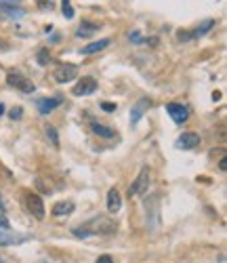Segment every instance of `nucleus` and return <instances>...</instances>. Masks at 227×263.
I'll return each mask as SVG.
<instances>
[{"instance_id":"nucleus-1","label":"nucleus","mask_w":227,"mask_h":263,"mask_svg":"<svg viewBox=\"0 0 227 263\" xmlns=\"http://www.w3.org/2000/svg\"><path fill=\"white\" fill-rule=\"evenodd\" d=\"M150 181H152V173L150 169H141V173L137 175V179L132 181V186L129 188V196H141L150 189Z\"/></svg>"},{"instance_id":"nucleus-2","label":"nucleus","mask_w":227,"mask_h":263,"mask_svg":"<svg viewBox=\"0 0 227 263\" xmlns=\"http://www.w3.org/2000/svg\"><path fill=\"white\" fill-rule=\"evenodd\" d=\"M95 91H97V80L87 76V78H80V82L74 84L72 95H76V97H87V95H93Z\"/></svg>"},{"instance_id":"nucleus-3","label":"nucleus","mask_w":227,"mask_h":263,"mask_svg":"<svg viewBox=\"0 0 227 263\" xmlns=\"http://www.w3.org/2000/svg\"><path fill=\"white\" fill-rule=\"evenodd\" d=\"M76 76H78V68L72 66V63H64V66H59L57 70L53 72V78H55V80H57L59 84L74 80Z\"/></svg>"},{"instance_id":"nucleus-4","label":"nucleus","mask_w":227,"mask_h":263,"mask_svg":"<svg viewBox=\"0 0 227 263\" xmlns=\"http://www.w3.org/2000/svg\"><path fill=\"white\" fill-rule=\"evenodd\" d=\"M6 82H9L11 86H15V89H19V91H23V93H34L36 91V86H34V82H30L26 76H21V74H17V72H11L9 76H6Z\"/></svg>"},{"instance_id":"nucleus-5","label":"nucleus","mask_w":227,"mask_h":263,"mask_svg":"<svg viewBox=\"0 0 227 263\" xmlns=\"http://www.w3.org/2000/svg\"><path fill=\"white\" fill-rule=\"evenodd\" d=\"M26 204H28V211L34 215L36 219H44V204H42V198L38 194H26Z\"/></svg>"},{"instance_id":"nucleus-6","label":"nucleus","mask_w":227,"mask_h":263,"mask_svg":"<svg viewBox=\"0 0 227 263\" xmlns=\"http://www.w3.org/2000/svg\"><path fill=\"white\" fill-rule=\"evenodd\" d=\"M166 112L177 124H183V122H187V118H190V110H187L183 103H168Z\"/></svg>"},{"instance_id":"nucleus-7","label":"nucleus","mask_w":227,"mask_h":263,"mask_svg":"<svg viewBox=\"0 0 227 263\" xmlns=\"http://www.w3.org/2000/svg\"><path fill=\"white\" fill-rule=\"evenodd\" d=\"M150 106H152V99L150 97H141L135 106H132V110H130V122L132 124H137L141 118H143V114L147 110H150Z\"/></svg>"},{"instance_id":"nucleus-8","label":"nucleus","mask_w":227,"mask_h":263,"mask_svg":"<svg viewBox=\"0 0 227 263\" xmlns=\"http://www.w3.org/2000/svg\"><path fill=\"white\" fill-rule=\"evenodd\" d=\"M89 225H95V234H112L116 229V223L112 219H105V217H95L93 221H89Z\"/></svg>"},{"instance_id":"nucleus-9","label":"nucleus","mask_w":227,"mask_h":263,"mask_svg":"<svg viewBox=\"0 0 227 263\" xmlns=\"http://www.w3.org/2000/svg\"><path fill=\"white\" fill-rule=\"evenodd\" d=\"M195 146H200V135L198 133H183L177 139V148L181 150H194Z\"/></svg>"},{"instance_id":"nucleus-10","label":"nucleus","mask_w":227,"mask_h":263,"mask_svg":"<svg viewBox=\"0 0 227 263\" xmlns=\"http://www.w3.org/2000/svg\"><path fill=\"white\" fill-rule=\"evenodd\" d=\"M120 206H122V196H120L118 189L112 188V189L107 192V211H109V213H118Z\"/></svg>"},{"instance_id":"nucleus-11","label":"nucleus","mask_w":227,"mask_h":263,"mask_svg":"<svg viewBox=\"0 0 227 263\" xmlns=\"http://www.w3.org/2000/svg\"><path fill=\"white\" fill-rule=\"evenodd\" d=\"M61 103H64V99H61V97L38 99V112H40V114H49V112H53L55 108H59Z\"/></svg>"},{"instance_id":"nucleus-12","label":"nucleus","mask_w":227,"mask_h":263,"mask_svg":"<svg viewBox=\"0 0 227 263\" xmlns=\"http://www.w3.org/2000/svg\"><path fill=\"white\" fill-rule=\"evenodd\" d=\"M112 44V40L109 38H101V40H95V42H91V44H87L82 49V55H93V53H99V51H103V49H107V46Z\"/></svg>"},{"instance_id":"nucleus-13","label":"nucleus","mask_w":227,"mask_h":263,"mask_svg":"<svg viewBox=\"0 0 227 263\" xmlns=\"http://www.w3.org/2000/svg\"><path fill=\"white\" fill-rule=\"evenodd\" d=\"M28 236H17V234H0V246H13V244H21L26 242Z\"/></svg>"},{"instance_id":"nucleus-14","label":"nucleus","mask_w":227,"mask_h":263,"mask_svg":"<svg viewBox=\"0 0 227 263\" xmlns=\"http://www.w3.org/2000/svg\"><path fill=\"white\" fill-rule=\"evenodd\" d=\"M72 211H74V202H57L53 206L55 217H64V215H69Z\"/></svg>"},{"instance_id":"nucleus-15","label":"nucleus","mask_w":227,"mask_h":263,"mask_svg":"<svg viewBox=\"0 0 227 263\" xmlns=\"http://www.w3.org/2000/svg\"><path fill=\"white\" fill-rule=\"evenodd\" d=\"M91 129H93V133L95 135H99V137H114V131L109 129V126H105V124H99V122H91Z\"/></svg>"},{"instance_id":"nucleus-16","label":"nucleus","mask_w":227,"mask_h":263,"mask_svg":"<svg viewBox=\"0 0 227 263\" xmlns=\"http://www.w3.org/2000/svg\"><path fill=\"white\" fill-rule=\"evenodd\" d=\"M97 30H99V26H97V23H91V21H82V26L78 28V32H76V34L84 38V36H91V34H95Z\"/></svg>"},{"instance_id":"nucleus-17","label":"nucleus","mask_w":227,"mask_h":263,"mask_svg":"<svg viewBox=\"0 0 227 263\" xmlns=\"http://www.w3.org/2000/svg\"><path fill=\"white\" fill-rule=\"evenodd\" d=\"M213 26H215V19H206L204 23H200V26L192 32V36H194V38L204 36V34H208V32H210V28H213Z\"/></svg>"},{"instance_id":"nucleus-18","label":"nucleus","mask_w":227,"mask_h":263,"mask_svg":"<svg viewBox=\"0 0 227 263\" xmlns=\"http://www.w3.org/2000/svg\"><path fill=\"white\" fill-rule=\"evenodd\" d=\"M0 9L6 11L11 17H21V15H23V9H19V6L15 9V6H11V4H0Z\"/></svg>"},{"instance_id":"nucleus-19","label":"nucleus","mask_w":227,"mask_h":263,"mask_svg":"<svg viewBox=\"0 0 227 263\" xmlns=\"http://www.w3.org/2000/svg\"><path fill=\"white\" fill-rule=\"evenodd\" d=\"M44 129H46V135H49V139H51V143H53V146L55 148H59V137H57V131H55V126H44Z\"/></svg>"},{"instance_id":"nucleus-20","label":"nucleus","mask_w":227,"mask_h":263,"mask_svg":"<svg viewBox=\"0 0 227 263\" xmlns=\"http://www.w3.org/2000/svg\"><path fill=\"white\" fill-rule=\"evenodd\" d=\"M61 9H64V17L65 19H72L74 17V9H72V2H69V0H64Z\"/></svg>"},{"instance_id":"nucleus-21","label":"nucleus","mask_w":227,"mask_h":263,"mask_svg":"<svg viewBox=\"0 0 227 263\" xmlns=\"http://www.w3.org/2000/svg\"><path fill=\"white\" fill-rule=\"evenodd\" d=\"M38 63H40V66H46V63H49V51L46 49L38 51Z\"/></svg>"},{"instance_id":"nucleus-22","label":"nucleus","mask_w":227,"mask_h":263,"mask_svg":"<svg viewBox=\"0 0 227 263\" xmlns=\"http://www.w3.org/2000/svg\"><path fill=\"white\" fill-rule=\"evenodd\" d=\"M177 40L179 42H190V40H194V36H192V32H179Z\"/></svg>"},{"instance_id":"nucleus-23","label":"nucleus","mask_w":227,"mask_h":263,"mask_svg":"<svg viewBox=\"0 0 227 263\" xmlns=\"http://www.w3.org/2000/svg\"><path fill=\"white\" fill-rule=\"evenodd\" d=\"M21 112H23L21 108H13V110H11V118H13V120H19V118H21Z\"/></svg>"},{"instance_id":"nucleus-24","label":"nucleus","mask_w":227,"mask_h":263,"mask_svg":"<svg viewBox=\"0 0 227 263\" xmlns=\"http://www.w3.org/2000/svg\"><path fill=\"white\" fill-rule=\"evenodd\" d=\"M129 38H130L132 42H143V38H141V34H139V32H130V34H129Z\"/></svg>"},{"instance_id":"nucleus-25","label":"nucleus","mask_w":227,"mask_h":263,"mask_svg":"<svg viewBox=\"0 0 227 263\" xmlns=\"http://www.w3.org/2000/svg\"><path fill=\"white\" fill-rule=\"evenodd\" d=\"M101 110H105V112H114V110H116V103L105 101V103H101Z\"/></svg>"},{"instance_id":"nucleus-26","label":"nucleus","mask_w":227,"mask_h":263,"mask_svg":"<svg viewBox=\"0 0 227 263\" xmlns=\"http://www.w3.org/2000/svg\"><path fill=\"white\" fill-rule=\"evenodd\" d=\"M97 263H114V259L109 255H101V257H97Z\"/></svg>"},{"instance_id":"nucleus-27","label":"nucleus","mask_w":227,"mask_h":263,"mask_svg":"<svg viewBox=\"0 0 227 263\" xmlns=\"http://www.w3.org/2000/svg\"><path fill=\"white\" fill-rule=\"evenodd\" d=\"M219 169H221V171H227V158H225V156L221 158V162H219Z\"/></svg>"},{"instance_id":"nucleus-28","label":"nucleus","mask_w":227,"mask_h":263,"mask_svg":"<svg viewBox=\"0 0 227 263\" xmlns=\"http://www.w3.org/2000/svg\"><path fill=\"white\" fill-rule=\"evenodd\" d=\"M0 225H2L4 229H9V221H6L4 217H0Z\"/></svg>"},{"instance_id":"nucleus-29","label":"nucleus","mask_w":227,"mask_h":263,"mask_svg":"<svg viewBox=\"0 0 227 263\" xmlns=\"http://www.w3.org/2000/svg\"><path fill=\"white\" fill-rule=\"evenodd\" d=\"M147 44H150V46H156V44H158V38H150V40H147Z\"/></svg>"},{"instance_id":"nucleus-30","label":"nucleus","mask_w":227,"mask_h":263,"mask_svg":"<svg viewBox=\"0 0 227 263\" xmlns=\"http://www.w3.org/2000/svg\"><path fill=\"white\" fill-rule=\"evenodd\" d=\"M213 99H215V101H219V99H221V93L215 91V93H213Z\"/></svg>"},{"instance_id":"nucleus-31","label":"nucleus","mask_w":227,"mask_h":263,"mask_svg":"<svg viewBox=\"0 0 227 263\" xmlns=\"http://www.w3.org/2000/svg\"><path fill=\"white\" fill-rule=\"evenodd\" d=\"M6 49V44H4V40H0V51H4Z\"/></svg>"},{"instance_id":"nucleus-32","label":"nucleus","mask_w":227,"mask_h":263,"mask_svg":"<svg viewBox=\"0 0 227 263\" xmlns=\"http://www.w3.org/2000/svg\"><path fill=\"white\" fill-rule=\"evenodd\" d=\"M4 114V106H2V103H0V116H2Z\"/></svg>"},{"instance_id":"nucleus-33","label":"nucleus","mask_w":227,"mask_h":263,"mask_svg":"<svg viewBox=\"0 0 227 263\" xmlns=\"http://www.w3.org/2000/svg\"><path fill=\"white\" fill-rule=\"evenodd\" d=\"M0 263H2V261H0Z\"/></svg>"}]
</instances>
